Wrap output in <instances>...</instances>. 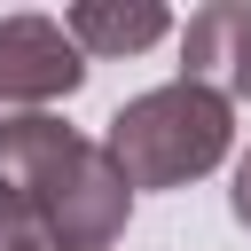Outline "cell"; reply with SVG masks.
<instances>
[{
  "label": "cell",
  "mask_w": 251,
  "mask_h": 251,
  "mask_svg": "<svg viewBox=\"0 0 251 251\" xmlns=\"http://www.w3.org/2000/svg\"><path fill=\"white\" fill-rule=\"evenodd\" d=\"M86 86V55L55 16H0V126L47 118Z\"/></svg>",
  "instance_id": "3"
},
{
  "label": "cell",
  "mask_w": 251,
  "mask_h": 251,
  "mask_svg": "<svg viewBox=\"0 0 251 251\" xmlns=\"http://www.w3.org/2000/svg\"><path fill=\"white\" fill-rule=\"evenodd\" d=\"M63 31L78 39V55H141L173 31V16L157 0H78L63 16Z\"/></svg>",
  "instance_id": "5"
},
{
  "label": "cell",
  "mask_w": 251,
  "mask_h": 251,
  "mask_svg": "<svg viewBox=\"0 0 251 251\" xmlns=\"http://www.w3.org/2000/svg\"><path fill=\"white\" fill-rule=\"evenodd\" d=\"M0 180L31 204L47 251H110L133 220V188L118 157L78 126H63L55 110L0 126Z\"/></svg>",
  "instance_id": "1"
},
{
  "label": "cell",
  "mask_w": 251,
  "mask_h": 251,
  "mask_svg": "<svg viewBox=\"0 0 251 251\" xmlns=\"http://www.w3.org/2000/svg\"><path fill=\"white\" fill-rule=\"evenodd\" d=\"M180 78L204 86V94H220L227 110L251 94V8L243 0H212V8L188 16V31H180Z\"/></svg>",
  "instance_id": "4"
},
{
  "label": "cell",
  "mask_w": 251,
  "mask_h": 251,
  "mask_svg": "<svg viewBox=\"0 0 251 251\" xmlns=\"http://www.w3.org/2000/svg\"><path fill=\"white\" fill-rule=\"evenodd\" d=\"M227 212H235V220L251 227V149L235 157V188H227Z\"/></svg>",
  "instance_id": "7"
},
{
  "label": "cell",
  "mask_w": 251,
  "mask_h": 251,
  "mask_svg": "<svg viewBox=\"0 0 251 251\" xmlns=\"http://www.w3.org/2000/svg\"><path fill=\"white\" fill-rule=\"evenodd\" d=\"M227 141H235V110L220 94L188 86V78L133 94L102 133V149L126 173V188H188L227 157Z\"/></svg>",
  "instance_id": "2"
},
{
  "label": "cell",
  "mask_w": 251,
  "mask_h": 251,
  "mask_svg": "<svg viewBox=\"0 0 251 251\" xmlns=\"http://www.w3.org/2000/svg\"><path fill=\"white\" fill-rule=\"evenodd\" d=\"M0 251H47V235H39V220H31V204L0 180Z\"/></svg>",
  "instance_id": "6"
}]
</instances>
